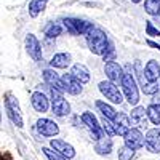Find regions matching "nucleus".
Wrapping results in <instances>:
<instances>
[{
    "label": "nucleus",
    "mask_w": 160,
    "mask_h": 160,
    "mask_svg": "<svg viewBox=\"0 0 160 160\" xmlns=\"http://www.w3.org/2000/svg\"><path fill=\"white\" fill-rule=\"evenodd\" d=\"M50 146L55 151H58L59 154H62L64 157H68V158H74L75 157V149L72 148V146L69 144V142H66V141H62V139H51L50 141Z\"/></svg>",
    "instance_id": "obj_15"
},
{
    "label": "nucleus",
    "mask_w": 160,
    "mask_h": 160,
    "mask_svg": "<svg viewBox=\"0 0 160 160\" xmlns=\"http://www.w3.org/2000/svg\"><path fill=\"white\" fill-rule=\"evenodd\" d=\"M98 87H99V91L106 96V99H109L111 102L120 104V102L123 101L122 93H120L118 87H117L114 82H111V80H102V82H99Z\"/></svg>",
    "instance_id": "obj_5"
},
{
    "label": "nucleus",
    "mask_w": 160,
    "mask_h": 160,
    "mask_svg": "<svg viewBox=\"0 0 160 160\" xmlns=\"http://www.w3.org/2000/svg\"><path fill=\"white\" fill-rule=\"evenodd\" d=\"M146 115H148V109H144L142 106H136L130 114V120L133 125L146 127Z\"/></svg>",
    "instance_id": "obj_19"
},
{
    "label": "nucleus",
    "mask_w": 160,
    "mask_h": 160,
    "mask_svg": "<svg viewBox=\"0 0 160 160\" xmlns=\"http://www.w3.org/2000/svg\"><path fill=\"white\" fill-rule=\"evenodd\" d=\"M69 64H71V55L69 53H56L50 61V66L53 69H66Z\"/></svg>",
    "instance_id": "obj_20"
},
{
    "label": "nucleus",
    "mask_w": 160,
    "mask_h": 160,
    "mask_svg": "<svg viewBox=\"0 0 160 160\" xmlns=\"http://www.w3.org/2000/svg\"><path fill=\"white\" fill-rule=\"evenodd\" d=\"M144 77L149 82H157V78L160 77V64L155 59H151L144 68Z\"/></svg>",
    "instance_id": "obj_18"
},
{
    "label": "nucleus",
    "mask_w": 160,
    "mask_h": 160,
    "mask_svg": "<svg viewBox=\"0 0 160 160\" xmlns=\"http://www.w3.org/2000/svg\"><path fill=\"white\" fill-rule=\"evenodd\" d=\"M43 78L50 88H55L61 93H66V85L62 82V77H59L53 69H45L43 71Z\"/></svg>",
    "instance_id": "obj_12"
},
{
    "label": "nucleus",
    "mask_w": 160,
    "mask_h": 160,
    "mask_svg": "<svg viewBox=\"0 0 160 160\" xmlns=\"http://www.w3.org/2000/svg\"><path fill=\"white\" fill-rule=\"evenodd\" d=\"M115 55H117V53H115V48H114V45L112 43H109V47H108V50H106V53H104V55H102V59H104V62L106 61H114L115 59Z\"/></svg>",
    "instance_id": "obj_32"
},
{
    "label": "nucleus",
    "mask_w": 160,
    "mask_h": 160,
    "mask_svg": "<svg viewBox=\"0 0 160 160\" xmlns=\"http://www.w3.org/2000/svg\"><path fill=\"white\" fill-rule=\"evenodd\" d=\"M146 149L152 154L160 152V130L158 128H151L146 133Z\"/></svg>",
    "instance_id": "obj_10"
},
{
    "label": "nucleus",
    "mask_w": 160,
    "mask_h": 160,
    "mask_svg": "<svg viewBox=\"0 0 160 160\" xmlns=\"http://www.w3.org/2000/svg\"><path fill=\"white\" fill-rule=\"evenodd\" d=\"M50 95H51V109L55 112V115L64 117L71 112V104L64 99V96H62L64 93H61L55 88H50Z\"/></svg>",
    "instance_id": "obj_3"
},
{
    "label": "nucleus",
    "mask_w": 160,
    "mask_h": 160,
    "mask_svg": "<svg viewBox=\"0 0 160 160\" xmlns=\"http://www.w3.org/2000/svg\"><path fill=\"white\" fill-rule=\"evenodd\" d=\"M104 72H106V77H108L111 82H114V83L122 82L123 74H125V71L122 69V66H120L118 62H115V61L106 62L104 64Z\"/></svg>",
    "instance_id": "obj_9"
},
{
    "label": "nucleus",
    "mask_w": 160,
    "mask_h": 160,
    "mask_svg": "<svg viewBox=\"0 0 160 160\" xmlns=\"http://www.w3.org/2000/svg\"><path fill=\"white\" fill-rule=\"evenodd\" d=\"M146 34L151 35V37H158L160 35V31L157 28H154V24L151 21H146Z\"/></svg>",
    "instance_id": "obj_33"
},
{
    "label": "nucleus",
    "mask_w": 160,
    "mask_h": 160,
    "mask_svg": "<svg viewBox=\"0 0 160 160\" xmlns=\"http://www.w3.org/2000/svg\"><path fill=\"white\" fill-rule=\"evenodd\" d=\"M62 22H64V28L68 29V32L72 34V35H87L93 28H95L93 22L77 19V18H66V19H62Z\"/></svg>",
    "instance_id": "obj_4"
},
{
    "label": "nucleus",
    "mask_w": 160,
    "mask_h": 160,
    "mask_svg": "<svg viewBox=\"0 0 160 160\" xmlns=\"http://www.w3.org/2000/svg\"><path fill=\"white\" fill-rule=\"evenodd\" d=\"M131 120L127 114L123 112H118L117 117L114 118V127H115V131H117V135L118 136H125L127 133L131 130Z\"/></svg>",
    "instance_id": "obj_13"
},
{
    "label": "nucleus",
    "mask_w": 160,
    "mask_h": 160,
    "mask_svg": "<svg viewBox=\"0 0 160 160\" xmlns=\"http://www.w3.org/2000/svg\"><path fill=\"white\" fill-rule=\"evenodd\" d=\"M148 118L152 125H160V104H151L148 108Z\"/></svg>",
    "instance_id": "obj_24"
},
{
    "label": "nucleus",
    "mask_w": 160,
    "mask_h": 160,
    "mask_svg": "<svg viewBox=\"0 0 160 160\" xmlns=\"http://www.w3.org/2000/svg\"><path fill=\"white\" fill-rule=\"evenodd\" d=\"M61 32H62V28L59 24H50L48 28L45 29V35L48 38H56L58 35H61Z\"/></svg>",
    "instance_id": "obj_29"
},
{
    "label": "nucleus",
    "mask_w": 160,
    "mask_h": 160,
    "mask_svg": "<svg viewBox=\"0 0 160 160\" xmlns=\"http://www.w3.org/2000/svg\"><path fill=\"white\" fill-rule=\"evenodd\" d=\"M144 10L151 16L160 15V0H144Z\"/></svg>",
    "instance_id": "obj_25"
},
{
    "label": "nucleus",
    "mask_w": 160,
    "mask_h": 160,
    "mask_svg": "<svg viewBox=\"0 0 160 160\" xmlns=\"http://www.w3.org/2000/svg\"><path fill=\"white\" fill-rule=\"evenodd\" d=\"M123 139H125V146H128V148L135 149V151L141 149L142 146L146 144V139H144V136H142V133H141L139 128H131L123 136Z\"/></svg>",
    "instance_id": "obj_7"
},
{
    "label": "nucleus",
    "mask_w": 160,
    "mask_h": 160,
    "mask_svg": "<svg viewBox=\"0 0 160 160\" xmlns=\"http://www.w3.org/2000/svg\"><path fill=\"white\" fill-rule=\"evenodd\" d=\"M120 85H122V88H123V93H125L127 101H128L131 106H136V104L139 102V90H138L136 80H135V77H133V74L128 72V71H125Z\"/></svg>",
    "instance_id": "obj_2"
},
{
    "label": "nucleus",
    "mask_w": 160,
    "mask_h": 160,
    "mask_svg": "<svg viewBox=\"0 0 160 160\" xmlns=\"http://www.w3.org/2000/svg\"><path fill=\"white\" fill-rule=\"evenodd\" d=\"M37 130L42 136H47V138H51V136H56L59 133V127L58 123H55L53 120L50 118H38L37 120Z\"/></svg>",
    "instance_id": "obj_8"
},
{
    "label": "nucleus",
    "mask_w": 160,
    "mask_h": 160,
    "mask_svg": "<svg viewBox=\"0 0 160 160\" xmlns=\"http://www.w3.org/2000/svg\"><path fill=\"white\" fill-rule=\"evenodd\" d=\"M62 82H64V85H66V91L69 93V95H72V96H77V95H80L82 93V82H80L78 78H75L72 74H64L62 75Z\"/></svg>",
    "instance_id": "obj_14"
},
{
    "label": "nucleus",
    "mask_w": 160,
    "mask_h": 160,
    "mask_svg": "<svg viewBox=\"0 0 160 160\" xmlns=\"http://www.w3.org/2000/svg\"><path fill=\"white\" fill-rule=\"evenodd\" d=\"M26 50L34 61L42 59V47H40V42L34 34H28V37H26Z\"/></svg>",
    "instance_id": "obj_11"
},
{
    "label": "nucleus",
    "mask_w": 160,
    "mask_h": 160,
    "mask_svg": "<svg viewBox=\"0 0 160 160\" xmlns=\"http://www.w3.org/2000/svg\"><path fill=\"white\" fill-rule=\"evenodd\" d=\"M71 74H72L75 78H78L82 83H88V82H90V71L85 68L83 64H80V62L72 66Z\"/></svg>",
    "instance_id": "obj_21"
},
{
    "label": "nucleus",
    "mask_w": 160,
    "mask_h": 160,
    "mask_svg": "<svg viewBox=\"0 0 160 160\" xmlns=\"http://www.w3.org/2000/svg\"><path fill=\"white\" fill-rule=\"evenodd\" d=\"M5 111H7V115H8V118H10L11 122L15 123L18 128H22V127H24L22 117H21V114H19V112H15V111H11V109H8V108H5Z\"/></svg>",
    "instance_id": "obj_26"
},
{
    "label": "nucleus",
    "mask_w": 160,
    "mask_h": 160,
    "mask_svg": "<svg viewBox=\"0 0 160 160\" xmlns=\"http://www.w3.org/2000/svg\"><path fill=\"white\" fill-rule=\"evenodd\" d=\"M82 122H83V125H87V128L90 130V133H91V136H93V139L95 141H98L99 138H102L104 135H102V127H99V123H98V118L93 115L91 112H83L82 114Z\"/></svg>",
    "instance_id": "obj_6"
},
{
    "label": "nucleus",
    "mask_w": 160,
    "mask_h": 160,
    "mask_svg": "<svg viewBox=\"0 0 160 160\" xmlns=\"http://www.w3.org/2000/svg\"><path fill=\"white\" fill-rule=\"evenodd\" d=\"M131 2H133V3H139V2H141V0H131Z\"/></svg>",
    "instance_id": "obj_35"
},
{
    "label": "nucleus",
    "mask_w": 160,
    "mask_h": 160,
    "mask_svg": "<svg viewBox=\"0 0 160 160\" xmlns=\"http://www.w3.org/2000/svg\"><path fill=\"white\" fill-rule=\"evenodd\" d=\"M96 108L99 109V112L102 114V117H108L111 120H114L117 117V111L112 108L111 104L108 102H104V101H96Z\"/></svg>",
    "instance_id": "obj_23"
},
{
    "label": "nucleus",
    "mask_w": 160,
    "mask_h": 160,
    "mask_svg": "<svg viewBox=\"0 0 160 160\" xmlns=\"http://www.w3.org/2000/svg\"><path fill=\"white\" fill-rule=\"evenodd\" d=\"M148 45H149V47H152V48H157V50L160 51V45H158V43H155V42H152V40H148Z\"/></svg>",
    "instance_id": "obj_34"
},
{
    "label": "nucleus",
    "mask_w": 160,
    "mask_h": 160,
    "mask_svg": "<svg viewBox=\"0 0 160 160\" xmlns=\"http://www.w3.org/2000/svg\"><path fill=\"white\" fill-rule=\"evenodd\" d=\"M31 102H32V108H34L37 112H42V114L48 111V106H50L48 98L43 95L42 91H35V93H32Z\"/></svg>",
    "instance_id": "obj_16"
},
{
    "label": "nucleus",
    "mask_w": 160,
    "mask_h": 160,
    "mask_svg": "<svg viewBox=\"0 0 160 160\" xmlns=\"http://www.w3.org/2000/svg\"><path fill=\"white\" fill-rule=\"evenodd\" d=\"M135 157V149L128 148V146H122L118 149V160H131Z\"/></svg>",
    "instance_id": "obj_30"
},
{
    "label": "nucleus",
    "mask_w": 160,
    "mask_h": 160,
    "mask_svg": "<svg viewBox=\"0 0 160 160\" xmlns=\"http://www.w3.org/2000/svg\"><path fill=\"white\" fill-rule=\"evenodd\" d=\"M47 2L48 0H31V3H29V15H31V18H37L40 13L45 10Z\"/></svg>",
    "instance_id": "obj_22"
},
{
    "label": "nucleus",
    "mask_w": 160,
    "mask_h": 160,
    "mask_svg": "<svg viewBox=\"0 0 160 160\" xmlns=\"http://www.w3.org/2000/svg\"><path fill=\"white\" fill-rule=\"evenodd\" d=\"M42 151H43V154L48 160H71L68 157H64L62 154H59L58 151H53V148H43Z\"/></svg>",
    "instance_id": "obj_27"
},
{
    "label": "nucleus",
    "mask_w": 160,
    "mask_h": 160,
    "mask_svg": "<svg viewBox=\"0 0 160 160\" xmlns=\"http://www.w3.org/2000/svg\"><path fill=\"white\" fill-rule=\"evenodd\" d=\"M109 40H108V35H106L104 31L98 29V28H93L88 34H87V45L90 48L91 53H95V55H99L102 56L106 50L109 47Z\"/></svg>",
    "instance_id": "obj_1"
},
{
    "label": "nucleus",
    "mask_w": 160,
    "mask_h": 160,
    "mask_svg": "<svg viewBox=\"0 0 160 160\" xmlns=\"http://www.w3.org/2000/svg\"><path fill=\"white\" fill-rule=\"evenodd\" d=\"M95 151L99 155H109L112 151V136L104 135L102 138H99L95 144Z\"/></svg>",
    "instance_id": "obj_17"
},
{
    "label": "nucleus",
    "mask_w": 160,
    "mask_h": 160,
    "mask_svg": "<svg viewBox=\"0 0 160 160\" xmlns=\"http://www.w3.org/2000/svg\"><path fill=\"white\" fill-rule=\"evenodd\" d=\"M142 91H144V95H155L158 91L157 82H148L146 85H142Z\"/></svg>",
    "instance_id": "obj_31"
},
{
    "label": "nucleus",
    "mask_w": 160,
    "mask_h": 160,
    "mask_svg": "<svg viewBox=\"0 0 160 160\" xmlns=\"http://www.w3.org/2000/svg\"><path fill=\"white\" fill-rule=\"evenodd\" d=\"M102 130L106 135H109V136H115L117 135V131H115V127H114V122H111V118L108 117H102Z\"/></svg>",
    "instance_id": "obj_28"
}]
</instances>
